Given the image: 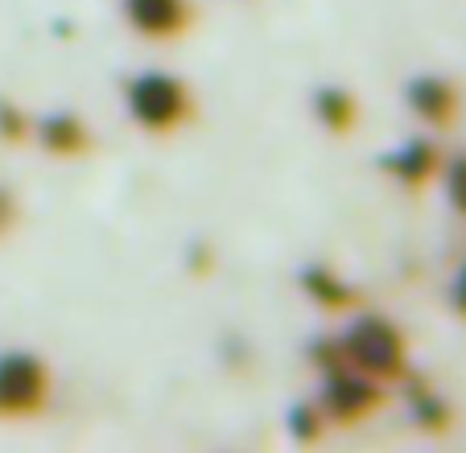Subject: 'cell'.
<instances>
[{
	"label": "cell",
	"instance_id": "cell-1",
	"mask_svg": "<svg viewBox=\"0 0 466 453\" xmlns=\"http://www.w3.org/2000/svg\"><path fill=\"white\" fill-rule=\"evenodd\" d=\"M120 104L124 116L132 120V128L145 132V136H174V132L190 128L198 120L194 83L182 79L177 70H161V66L132 70L120 83Z\"/></svg>",
	"mask_w": 466,
	"mask_h": 453
},
{
	"label": "cell",
	"instance_id": "cell-5",
	"mask_svg": "<svg viewBox=\"0 0 466 453\" xmlns=\"http://www.w3.org/2000/svg\"><path fill=\"white\" fill-rule=\"evenodd\" d=\"M400 99L413 112V120H421L430 132H450L462 116V87L438 70H421V75L405 79Z\"/></svg>",
	"mask_w": 466,
	"mask_h": 453
},
{
	"label": "cell",
	"instance_id": "cell-9",
	"mask_svg": "<svg viewBox=\"0 0 466 453\" xmlns=\"http://www.w3.org/2000/svg\"><path fill=\"white\" fill-rule=\"evenodd\" d=\"M34 136H37V145L58 161H79L96 148V132H91L87 116H79V112L42 116V120H34Z\"/></svg>",
	"mask_w": 466,
	"mask_h": 453
},
{
	"label": "cell",
	"instance_id": "cell-14",
	"mask_svg": "<svg viewBox=\"0 0 466 453\" xmlns=\"http://www.w3.org/2000/svg\"><path fill=\"white\" fill-rule=\"evenodd\" d=\"M34 136V116L17 104V99L0 96V140L5 145H25Z\"/></svg>",
	"mask_w": 466,
	"mask_h": 453
},
{
	"label": "cell",
	"instance_id": "cell-17",
	"mask_svg": "<svg viewBox=\"0 0 466 453\" xmlns=\"http://www.w3.org/2000/svg\"><path fill=\"white\" fill-rule=\"evenodd\" d=\"M21 218V206H17V194L9 190V186H0V239L9 236L13 226H17Z\"/></svg>",
	"mask_w": 466,
	"mask_h": 453
},
{
	"label": "cell",
	"instance_id": "cell-6",
	"mask_svg": "<svg viewBox=\"0 0 466 453\" xmlns=\"http://www.w3.org/2000/svg\"><path fill=\"white\" fill-rule=\"evenodd\" d=\"M446 148L433 136H405L400 145H392L388 153H380L376 169L405 194H421L430 182H438V169Z\"/></svg>",
	"mask_w": 466,
	"mask_h": 453
},
{
	"label": "cell",
	"instance_id": "cell-8",
	"mask_svg": "<svg viewBox=\"0 0 466 453\" xmlns=\"http://www.w3.org/2000/svg\"><path fill=\"white\" fill-rule=\"evenodd\" d=\"M298 288H301V297H306L309 306L322 309V314H330V317H347V314L360 309V288H355L335 264H326V260L301 264Z\"/></svg>",
	"mask_w": 466,
	"mask_h": 453
},
{
	"label": "cell",
	"instance_id": "cell-2",
	"mask_svg": "<svg viewBox=\"0 0 466 453\" xmlns=\"http://www.w3.org/2000/svg\"><path fill=\"white\" fill-rule=\"evenodd\" d=\"M347 367L371 375L380 384H400V375L413 367V342L388 314H347V326L339 330Z\"/></svg>",
	"mask_w": 466,
	"mask_h": 453
},
{
	"label": "cell",
	"instance_id": "cell-10",
	"mask_svg": "<svg viewBox=\"0 0 466 453\" xmlns=\"http://www.w3.org/2000/svg\"><path fill=\"white\" fill-rule=\"evenodd\" d=\"M400 384H405L409 425H413L417 433H425V437H446L450 428H454V404H450L446 396H441L438 388L425 379V375H417L413 367H409V371L400 375Z\"/></svg>",
	"mask_w": 466,
	"mask_h": 453
},
{
	"label": "cell",
	"instance_id": "cell-3",
	"mask_svg": "<svg viewBox=\"0 0 466 453\" xmlns=\"http://www.w3.org/2000/svg\"><path fill=\"white\" fill-rule=\"evenodd\" d=\"M54 400V371L34 350H0V420H34Z\"/></svg>",
	"mask_w": 466,
	"mask_h": 453
},
{
	"label": "cell",
	"instance_id": "cell-7",
	"mask_svg": "<svg viewBox=\"0 0 466 453\" xmlns=\"http://www.w3.org/2000/svg\"><path fill=\"white\" fill-rule=\"evenodd\" d=\"M120 17L145 42H182L198 25L194 0H120Z\"/></svg>",
	"mask_w": 466,
	"mask_h": 453
},
{
	"label": "cell",
	"instance_id": "cell-15",
	"mask_svg": "<svg viewBox=\"0 0 466 453\" xmlns=\"http://www.w3.org/2000/svg\"><path fill=\"white\" fill-rule=\"evenodd\" d=\"M309 363L318 367V375L330 371V367H343V347H339V334H322V338L309 342Z\"/></svg>",
	"mask_w": 466,
	"mask_h": 453
},
{
	"label": "cell",
	"instance_id": "cell-11",
	"mask_svg": "<svg viewBox=\"0 0 466 453\" xmlns=\"http://www.w3.org/2000/svg\"><path fill=\"white\" fill-rule=\"evenodd\" d=\"M309 116H314V124L326 136H351L360 128L363 107L360 96L351 87H343V83H318L309 91Z\"/></svg>",
	"mask_w": 466,
	"mask_h": 453
},
{
	"label": "cell",
	"instance_id": "cell-4",
	"mask_svg": "<svg viewBox=\"0 0 466 453\" xmlns=\"http://www.w3.org/2000/svg\"><path fill=\"white\" fill-rule=\"evenodd\" d=\"M318 408H322L326 425L355 428L363 420H371L388 400V384L371 379V375L355 371V367H330L318 375Z\"/></svg>",
	"mask_w": 466,
	"mask_h": 453
},
{
	"label": "cell",
	"instance_id": "cell-16",
	"mask_svg": "<svg viewBox=\"0 0 466 453\" xmlns=\"http://www.w3.org/2000/svg\"><path fill=\"white\" fill-rule=\"evenodd\" d=\"M446 306H450V314H454L458 322H466V260L458 264L454 280H450V288H446Z\"/></svg>",
	"mask_w": 466,
	"mask_h": 453
},
{
	"label": "cell",
	"instance_id": "cell-13",
	"mask_svg": "<svg viewBox=\"0 0 466 453\" xmlns=\"http://www.w3.org/2000/svg\"><path fill=\"white\" fill-rule=\"evenodd\" d=\"M438 182H441V198H446V206L466 223V153H450V157H441Z\"/></svg>",
	"mask_w": 466,
	"mask_h": 453
},
{
	"label": "cell",
	"instance_id": "cell-12",
	"mask_svg": "<svg viewBox=\"0 0 466 453\" xmlns=\"http://www.w3.org/2000/svg\"><path fill=\"white\" fill-rule=\"evenodd\" d=\"M326 417L318 408V400H293L289 412H285V433H289L293 445H318L326 437Z\"/></svg>",
	"mask_w": 466,
	"mask_h": 453
}]
</instances>
